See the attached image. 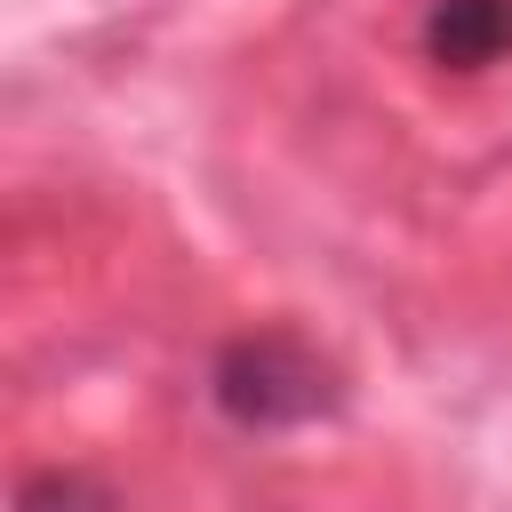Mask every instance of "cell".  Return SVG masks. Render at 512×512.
I'll use <instances>...</instances> for the list:
<instances>
[{"label": "cell", "instance_id": "2", "mask_svg": "<svg viewBox=\"0 0 512 512\" xmlns=\"http://www.w3.org/2000/svg\"><path fill=\"white\" fill-rule=\"evenodd\" d=\"M424 56L440 72H488L512 56V0H424Z\"/></svg>", "mask_w": 512, "mask_h": 512}, {"label": "cell", "instance_id": "1", "mask_svg": "<svg viewBox=\"0 0 512 512\" xmlns=\"http://www.w3.org/2000/svg\"><path fill=\"white\" fill-rule=\"evenodd\" d=\"M208 400L240 432H296V424H320L344 408V376L296 328H240L208 368Z\"/></svg>", "mask_w": 512, "mask_h": 512}, {"label": "cell", "instance_id": "3", "mask_svg": "<svg viewBox=\"0 0 512 512\" xmlns=\"http://www.w3.org/2000/svg\"><path fill=\"white\" fill-rule=\"evenodd\" d=\"M16 512H120V496L80 464H40L16 480Z\"/></svg>", "mask_w": 512, "mask_h": 512}]
</instances>
